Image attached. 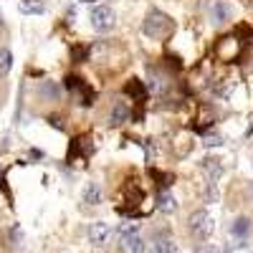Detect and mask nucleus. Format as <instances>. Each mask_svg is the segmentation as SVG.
<instances>
[{
    "mask_svg": "<svg viewBox=\"0 0 253 253\" xmlns=\"http://www.w3.org/2000/svg\"><path fill=\"white\" fill-rule=\"evenodd\" d=\"M175 31V23H172V18L170 15H165L162 10H150L144 18V23H142V33L147 38H155V41H165V38H170Z\"/></svg>",
    "mask_w": 253,
    "mask_h": 253,
    "instance_id": "1",
    "label": "nucleus"
},
{
    "mask_svg": "<svg viewBox=\"0 0 253 253\" xmlns=\"http://www.w3.org/2000/svg\"><path fill=\"white\" fill-rule=\"evenodd\" d=\"M119 253H144V238L137 225H122L119 228Z\"/></svg>",
    "mask_w": 253,
    "mask_h": 253,
    "instance_id": "2",
    "label": "nucleus"
},
{
    "mask_svg": "<svg viewBox=\"0 0 253 253\" xmlns=\"http://www.w3.org/2000/svg\"><path fill=\"white\" fill-rule=\"evenodd\" d=\"M89 20H91V28L99 31V33H107L117 26V13L112 5H94L91 13H89Z\"/></svg>",
    "mask_w": 253,
    "mask_h": 253,
    "instance_id": "3",
    "label": "nucleus"
},
{
    "mask_svg": "<svg viewBox=\"0 0 253 253\" xmlns=\"http://www.w3.org/2000/svg\"><path fill=\"white\" fill-rule=\"evenodd\" d=\"M66 89L76 96V104L79 107H94V101H96V94H94V89L89 86L84 79H79V76H66Z\"/></svg>",
    "mask_w": 253,
    "mask_h": 253,
    "instance_id": "4",
    "label": "nucleus"
},
{
    "mask_svg": "<svg viewBox=\"0 0 253 253\" xmlns=\"http://www.w3.org/2000/svg\"><path fill=\"white\" fill-rule=\"evenodd\" d=\"M187 230L193 233V238L205 241V238H210V233H213V218H210L205 210H195V213L187 218Z\"/></svg>",
    "mask_w": 253,
    "mask_h": 253,
    "instance_id": "5",
    "label": "nucleus"
},
{
    "mask_svg": "<svg viewBox=\"0 0 253 253\" xmlns=\"http://www.w3.org/2000/svg\"><path fill=\"white\" fill-rule=\"evenodd\" d=\"M94 155V144H91V139L89 137H74L71 139V150H69V162H74L76 157L84 162V160H89Z\"/></svg>",
    "mask_w": 253,
    "mask_h": 253,
    "instance_id": "6",
    "label": "nucleus"
},
{
    "mask_svg": "<svg viewBox=\"0 0 253 253\" xmlns=\"http://www.w3.org/2000/svg\"><path fill=\"white\" fill-rule=\"evenodd\" d=\"M109 233H112V230H109V225L104 223V220H96V223L89 225V241L94 246H104V243L109 241Z\"/></svg>",
    "mask_w": 253,
    "mask_h": 253,
    "instance_id": "7",
    "label": "nucleus"
},
{
    "mask_svg": "<svg viewBox=\"0 0 253 253\" xmlns=\"http://www.w3.org/2000/svg\"><path fill=\"white\" fill-rule=\"evenodd\" d=\"M129 117H132V109H129V101H117L114 107H112V114H109V122L114 124V126H119V124H124V122H129Z\"/></svg>",
    "mask_w": 253,
    "mask_h": 253,
    "instance_id": "8",
    "label": "nucleus"
},
{
    "mask_svg": "<svg viewBox=\"0 0 253 253\" xmlns=\"http://www.w3.org/2000/svg\"><path fill=\"white\" fill-rule=\"evenodd\" d=\"M38 96L43 101H56L61 96V86L56 81H41L38 84Z\"/></svg>",
    "mask_w": 253,
    "mask_h": 253,
    "instance_id": "9",
    "label": "nucleus"
},
{
    "mask_svg": "<svg viewBox=\"0 0 253 253\" xmlns=\"http://www.w3.org/2000/svg\"><path fill=\"white\" fill-rule=\"evenodd\" d=\"M230 15H233V8H230L225 0H218V3L213 5V20L218 26H223V23H228L230 20Z\"/></svg>",
    "mask_w": 253,
    "mask_h": 253,
    "instance_id": "10",
    "label": "nucleus"
},
{
    "mask_svg": "<svg viewBox=\"0 0 253 253\" xmlns=\"http://www.w3.org/2000/svg\"><path fill=\"white\" fill-rule=\"evenodd\" d=\"M81 198H84V203H86V205H99L101 203V187L96 182H86Z\"/></svg>",
    "mask_w": 253,
    "mask_h": 253,
    "instance_id": "11",
    "label": "nucleus"
},
{
    "mask_svg": "<svg viewBox=\"0 0 253 253\" xmlns=\"http://www.w3.org/2000/svg\"><path fill=\"white\" fill-rule=\"evenodd\" d=\"M150 253H180V248H177V243L170 241V238H157V241L152 243Z\"/></svg>",
    "mask_w": 253,
    "mask_h": 253,
    "instance_id": "12",
    "label": "nucleus"
},
{
    "mask_svg": "<svg viewBox=\"0 0 253 253\" xmlns=\"http://www.w3.org/2000/svg\"><path fill=\"white\" fill-rule=\"evenodd\" d=\"M20 13L23 15H41V13H46V5H43V0H23V3H20Z\"/></svg>",
    "mask_w": 253,
    "mask_h": 253,
    "instance_id": "13",
    "label": "nucleus"
},
{
    "mask_svg": "<svg viewBox=\"0 0 253 253\" xmlns=\"http://www.w3.org/2000/svg\"><path fill=\"white\" fill-rule=\"evenodd\" d=\"M230 233H233L236 241H243V238L251 233V220H248V218H238V220L233 223V228H230Z\"/></svg>",
    "mask_w": 253,
    "mask_h": 253,
    "instance_id": "14",
    "label": "nucleus"
},
{
    "mask_svg": "<svg viewBox=\"0 0 253 253\" xmlns=\"http://www.w3.org/2000/svg\"><path fill=\"white\" fill-rule=\"evenodd\" d=\"M124 94H129V96H134L137 101H142L147 91H144V84H142L139 79H129V84L124 86Z\"/></svg>",
    "mask_w": 253,
    "mask_h": 253,
    "instance_id": "15",
    "label": "nucleus"
},
{
    "mask_svg": "<svg viewBox=\"0 0 253 253\" xmlns=\"http://www.w3.org/2000/svg\"><path fill=\"white\" fill-rule=\"evenodd\" d=\"M175 208H177V203H175V198L170 193H160L157 195V210H162V213H175Z\"/></svg>",
    "mask_w": 253,
    "mask_h": 253,
    "instance_id": "16",
    "label": "nucleus"
},
{
    "mask_svg": "<svg viewBox=\"0 0 253 253\" xmlns=\"http://www.w3.org/2000/svg\"><path fill=\"white\" fill-rule=\"evenodd\" d=\"M13 69V53L10 48H0V76H8Z\"/></svg>",
    "mask_w": 253,
    "mask_h": 253,
    "instance_id": "17",
    "label": "nucleus"
},
{
    "mask_svg": "<svg viewBox=\"0 0 253 253\" xmlns=\"http://www.w3.org/2000/svg\"><path fill=\"white\" fill-rule=\"evenodd\" d=\"M203 144H205V147H220V144H223V139H220V137H205V139H203Z\"/></svg>",
    "mask_w": 253,
    "mask_h": 253,
    "instance_id": "18",
    "label": "nucleus"
},
{
    "mask_svg": "<svg viewBox=\"0 0 253 253\" xmlns=\"http://www.w3.org/2000/svg\"><path fill=\"white\" fill-rule=\"evenodd\" d=\"M195 253H220V248L218 246H200V248H195Z\"/></svg>",
    "mask_w": 253,
    "mask_h": 253,
    "instance_id": "19",
    "label": "nucleus"
},
{
    "mask_svg": "<svg viewBox=\"0 0 253 253\" xmlns=\"http://www.w3.org/2000/svg\"><path fill=\"white\" fill-rule=\"evenodd\" d=\"M51 124L56 129H66V124H63V117H51Z\"/></svg>",
    "mask_w": 253,
    "mask_h": 253,
    "instance_id": "20",
    "label": "nucleus"
},
{
    "mask_svg": "<svg viewBox=\"0 0 253 253\" xmlns=\"http://www.w3.org/2000/svg\"><path fill=\"white\" fill-rule=\"evenodd\" d=\"M251 200H253V182H251Z\"/></svg>",
    "mask_w": 253,
    "mask_h": 253,
    "instance_id": "21",
    "label": "nucleus"
},
{
    "mask_svg": "<svg viewBox=\"0 0 253 253\" xmlns=\"http://www.w3.org/2000/svg\"><path fill=\"white\" fill-rule=\"evenodd\" d=\"M0 23H3V13H0Z\"/></svg>",
    "mask_w": 253,
    "mask_h": 253,
    "instance_id": "22",
    "label": "nucleus"
},
{
    "mask_svg": "<svg viewBox=\"0 0 253 253\" xmlns=\"http://www.w3.org/2000/svg\"><path fill=\"white\" fill-rule=\"evenodd\" d=\"M84 3H91V0H84Z\"/></svg>",
    "mask_w": 253,
    "mask_h": 253,
    "instance_id": "23",
    "label": "nucleus"
}]
</instances>
